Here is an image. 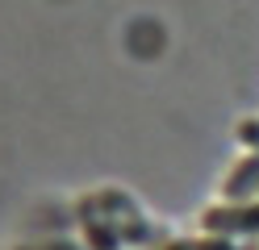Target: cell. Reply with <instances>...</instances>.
Segmentation results:
<instances>
[{
    "label": "cell",
    "instance_id": "cell-1",
    "mask_svg": "<svg viewBox=\"0 0 259 250\" xmlns=\"http://www.w3.org/2000/svg\"><path fill=\"white\" fill-rule=\"evenodd\" d=\"M96 200H101V209L109 213V221L117 225V233H121L125 246H147V242L155 238L147 213H142V205H138L130 192H121V188H101Z\"/></svg>",
    "mask_w": 259,
    "mask_h": 250
},
{
    "label": "cell",
    "instance_id": "cell-2",
    "mask_svg": "<svg viewBox=\"0 0 259 250\" xmlns=\"http://www.w3.org/2000/svg\"><path fill=\"white\" fill-rule=\"evenodd\" d=\"M201 229L205 233H218V238H255L259 233V205L251 200V205H226V200H218V205H205L201 209Z\"/></svg>",
    "mask_w": 259,
    "mask_h": 250
},
{
    "label": "cell",
    "instance_id": "cell-3",
    "mask_svg": "<svg viewBox=\"0 0 259 250\" xmlns=\"http://www.w3.org/2000/svg\"><path fill=\"white\" fill-rule=\"evenodd\" d=\"M75 217H79V229H84L88 250H121V246H125V242H121V233H117V225H113V221H109V213L101 209L96 192L75 200Z\"/></svg>",
    "mask_w": 259,
    "mask_h": 250
},
{
    "label": "cell",
    "instance_id": "cell-4",
    "mask_svg": "<svg viewBox=\"0 0 259 250\" xmlns=\"http://www.w3.org/2000/svg\"><path fill=\"white\" fill-rule=\"evenodd\" d=\"M259 196V155H242L222 179V200L226 205H251Z\"/></svg>",
    "mask_w": 259,
    "mask_h": 250
},
{
    "label": "cell",
    "instance_id": "cell-5",
    "mask_svg": "<svg viewBox=\"0 0 259 250\" xmlns=\"http://www.w3.org/2000/svg\"><path fill=\"white\" fill-rule=\"evenodd\" d=\"M159 250H238L230 238H218V233H201V238H171Z\"/></svg>",
    "mask_w": 259,
    "mask_h": 250
},
{
    "label": "cell",
    "instance_id": "cell-6",
    "mask_svg": "<svg viewBox=\"0 0 259 250\" xmlns=\"http://www.w3.org/2000/svg\"><path fill=\"white\" fill-rule=\"evenodd\" d=\"M234 138L247 146V155H259V117H242L234 125Z\"/></svg>",
    "mask_w": 259,
    "mask_h": 250
},
{
    "label": "cell",
    "instance_id": "cell-7",
    "mask_svg": "<svg viewBox=\"0 0 259 250\" xmlns=\"http://www.w3.org/2000/svg\"><path fill=\"white\" fill-rule=\"evenodd\" d=\"M42 250H79L75 242H67V238H55V242H46Z\"/></svg>",
    "mask_w": 259,
    "mask_h": 250
},
{
    "label": "cell",
    "instance_id": "cell-8",
    "mask_svg": "<svg viewBox=\"0 0 259 250\" xmlns=\"http://www.w3.org/2000/svg\"><path fill=\"white\" fill-rule=\"evenodd\" d=\"M13 250H38V246H13Z\"/></svg>",
    "mask_w": 259,
    "mask_h": 250
}]
</instances>
